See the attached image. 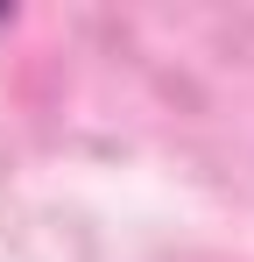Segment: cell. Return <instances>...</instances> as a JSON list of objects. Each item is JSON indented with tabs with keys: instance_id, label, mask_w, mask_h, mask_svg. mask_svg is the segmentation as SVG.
Listing matches in <instances>:
<instances>
[{
	"instance_id": "6da1fadb",
	"label": "cell",
	"mask_w": 254,
	"mask_h": 262,
	"mask_svg": "<svg viewBox=\"0 0 254 262\" xmlns=\"http://www.w3.org/2000/svg\"><path fill=\"white\" fill-rule=\"evenodd\" d=\"M0 21H7V7H0Z\"/></svg>"
}]
</instances>
